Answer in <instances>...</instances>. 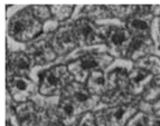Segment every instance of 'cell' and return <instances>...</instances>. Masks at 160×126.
<instances>
[{
    "label": "cell",
    "instance_id": "obj_23",
    "mask_svg": "<svg viewBox=\"0 0 160 126\" xmlns=\"http://www.w3.org/2000/svg\"><path fill=\"white\" fill-rule=\"evenodd\" d=\"M46 117V123L44 119V125L42 126H71L59 116L57 110H49Z\"/></svg>",
    "mask_w": 160,
    "mask_h": 126
},
{
    "label": "cell",
    "instance_id": "obj_11",
    "mask_svg": "<svg viewBox=\"0 0 160 126\" xmlns=\"http://www.w3.org/2000/svg\"><path fill=\"white\" fill-rule=\"evenodd\" d=\"M17 126H42L43 119L34 103L25 102L17 105L15 108Z\"/></svg>",
    "mask_w": 160,
    "mask_h": 126
},
{
    "label": "cell",
    "instance_id": "obj_18",
    "mask_svg": "<svg viewBox=\"0 0 160 126\" xmlns=\"http://www.w3.org/2000/svg\"><path fill=\"white\" fill-rule=\"evenodd\" d=\"M109 82V91H126L129 88V75L123 68L113 69L107 75Z\"/></svg>",
    "mask_w": 160,
    "mask_h": 126
},
{
    "label": "cell",
    "instance_id": "obj_26",
    "mask_svg": "<svg viewBox=\"0 0 160 126\" xmlns=\"http://www.w3.org/2000/svg\"><path fill=\"white\" fill-rule=\"evenodd\" d=\"M126 126H148L147 125V116L143 113H137L127 123Z\"/></svg>",
    "mask_w": 160,
    "mask_h": 126
},
{
    "label": "cell",
    "instance_id": "obj_27",
    "mask_svg": "<svg viewBox=\"0 0 160 126\" xmlns=\"http://www.w3.org/2000/svg\"><path fill=\"white\" fill-rule=\"evenodd\" d=\"M147 125L148 126H160V113L150 115L147 117Z\"/></svg>",
    "mask_w": 160,
    "mask_h": 126
},
{
    "label": "cell",
    "instance_id": "obj_10",
    "mask_svg": "<svg viewBox=\"0 0 160 126\" xmlns=\"http://www.w3.org/2000/svg\"><path fill=\"white\" fill-rule=\"evenodd\" d=\"M26 54L32 63L36 65H44L53 62L56 58V51L54 50L48 40H38L27 46Z\"/></svg>",
    "mask_w": 160,
    "mask_h": 126
},
{
    "label": "cell",
    "instance_id": "obj_22",
    "mask_svg": "<svg viewBox=\"0 0 160 126\" xmlns=\"http://www.w3.org/2000/svg\"><path fill=\"white\" fill-rule=\"evenodd\" d=\"M32 15L39 20V21H46L52 18V11L49 6H42V5H35L30 7Z\"/></svg>",
    "mask_w": 160,
    "mask_h": 126
},
{
    "label": "cell",
    "instance_id": "obj_9",
    "mask_svg": "<svg viewBox=\"0 0 160 126\" xmlns=\"http://www.w3.org/2000/svg\"><path fill=\"white\" fill-rule=\"evenodd\" d=\"M137 113V107L133 105H117L104 112V123L108 126H126Z\"/></svg>",
    "mask_w": 160,
    "mask_h": 126
},
{
    "label": "cell",
    "instance_id": "obj_16",
    "mask_svg": "<svg viewBox=\"0 0 160 126\" xmlns=\"http://www.w3.org/2000/svg\"><path fill=\"white\" fill-rule=\"evenodd\" d=\"M150 20L149 15H132L127 20V29L132 36H143L149 37L150 35Z\"/></svg>",
    "mask_w": 160,
    "mask_h": 126
},
{
    "label": "cell",
    "instance_id": "obj_3",
    "mask_svg": "<svg viewBox=\"0 0 160 126\" xmlns=\"http://www.w3.org/2000/svg\"><path fill=\"white\" fill-rule=\"evenodd\" d=\"M112 57L103 54H86L72 62L67 66L73 78L78 83H86L88 76L96 70H101L109 63Z\"/></svg>",
    "mask_w": 160,
    "mask_h": 126
},
{
    "label": "cell",
    "instance_id": "obj_12",
    "mask_svg": "<svg viewBox=\"0 0 160 126\" xmlns=\"http://www.w3.org/2000/svg\"><path fill=\"white\" fill-rule=\"evenodd\" d=\"M32 60L26 53H11L7 57V74L12 76H25L29 72Z\"/></svg>",
    "mask_w": 160,
    "mask_h": 126
},
{
    "label": "cell",
    "instance_id": "obj_6",
    "mask_svg": "<svg viewBox=\"0 0 160 126\" xmlns=\"http://www.w3.org/2000/svg\"><path fill=\"white\" fill-rule=\"evenodd\" d=\"M9 96L17 103H25L36 91V85L26 76H12L7 81Z\"/></svg>",
    "mask_w": 160,
    "mask_h": 126
},
{
    "label": "cell",
    "instance_id": "obj_24",
    "mask_svg": "<svg viewBox=\"0 0 160 126\" xmlns=\"http://www.w3.org/2000/svg\"><path fill=\"white\" fill-rule=\"evenodd\" d=\"M108 9H110V12H112L119 18L124 17H131L133 15L134 9H137V6H107Z\"/></svg>",
    "mask_w": 160,
    "mask_h": 126
},
{
    "label": "cell",
    "instance_id": "obj_28",
    "mask_svg": "<svg viewBox=\"0 0 160 126\" xmlns=\"http://www.w3.org/2000/svg\"><path fill=\"white\" fill-rule=\"evenodd\" d=\"M153 28L156 31V40H157L158 46H160V16L156 18L155 22H153Z\"/></svg>",
    "mask_w": 160,
    "mask_h": 126
},
{
    "label": "cell",
    "instance_id": "obj_13",
    "mask_svg": "<svg viewBox=\"0 0 160 126\" xmlns=\"http://www.w3.org/2000/svg\"><path fill=\"white\" fill-rule=\"evenodd\" d=\"M152 47V40L150 37H143V36H132L128 48H127L126 55L130 59L133 60H140L143 57L148 56V53Z\"/></svg>",
    "mask_w": 160,
    "mask_h": 126
},
{
    "label": "cell",
    "instance_id": "obj_4",
    "mask_svg": "<svg viewBox=\"0 0 160 126\" xmlns=\"http://www.w3.org/2000/svg\"><path fill=\"white\" fill-rule=\"evenodd\" d=\"M73 28L78 45L82 47L92 46L94 44L103 43L107 40L108 27H98L91 19H78Z\"/></svg>",
    "mask_w": 160,
    "mask_h": 126
},
{
    "label": "cell",
    "instance_id": "obj_20",
    "mask_svg": "<svg viewBox=\"0 0 160 126\" xmlns=\"http://www.w3.org/2000/svg\"><path fill=\"white\" fill-rule=\"evenodd\" d=\"M52 11V16L56 20H66L71 17L73 12L74 6H66V5H53L49 6Z\"/></svg>",
    "mask_w": 160,
    "mask_h": 126
},
{
    "label": "cell",
    "instance_id": "obj_30",
    "mask_svg": "<svg viewBox=\"0 0 160 126\" xmlns=\"http://www.w3.org/2000/svg\"><path fill=\"white\" fill-rule=\"evenodd\" d=\"M7 126H12V125H7Z\"/></svg>",
    "mask_w": 160,
    "mask_h": 126
},
{
    "label": "cell",
    "instance_id": "obj_8",
    "mask_svg": "<svg viewBox=\"0 0 160 126\" xmlns=\"http://www.w3.org/2000/svg\"><path fill=\"white\" fill-rule=\"evenodd\" d=\"M132 35L127 28L122 27H108V35L105 43L109 46V49L112 54L126 55L127 48L130 43Z\"/></svg>",
    "mask_w": 160,
    "mask_h": 126
},
{
    "label": "cell",
    "instance_id": "obj_17",
    "mask_svg": "<svg viewBox=\"0 0 160 126\" xmlns=\"http://www.w3.org/2000/svg\"><path fill=\"white\" fill-rule=\"evenodd\" d=\"M57 112H58L59 116L69 125L74 123L76 121L78 116L82 113L80 110V108L78 107V105L67 96H64L59 100Z\"/></svg>",
    "mask_w": 160,
    "mask_h": 126
},
{
    "label": "cell",
    "instance_id": "obj_7",
    "mask_svg": "<svg viewBox=\"0 0 160 126\" xmlns=\"http://www.w3.org/2000/svg\"><path fill=\"white\" fill-rule=\"evenodd\" d=\"M65 96L69 97L75 104L78 105L81 112H86V110H91L95 104V97L92 95L86 86H84L82 83L74 81L69 83L68 86L65 88Z\"/></svg>",
    "mask_w": 160,
    "mask_h": 126
},
{
    "label": "cell",
    "instance_id": "obj_14",
    "mask_svg": "<svg viewBox=\"0 0 160 126\" xmlns=\"http://www.w3.org/2000/svg\"><path fill=\"white\" fill-rule=\"evenodd\" d=\"M152 82V74L142 68H136L129 74V91L132 94L143 91Z\"/></svg>",
    "mask_w": 160,
    "mask_h": 126
},
{
    "label": "cell",
    "instance_id": "obj_21",
    "mask_svg": "<svg viewBox=\"0 0 160 126\" xmlns=\"http://www.w3.org/2000/svg\"><path fill=\"white\" fill-rule=\"evenodd\" d=\"M107 6H86L84 8V12L88 14L86 18H98V19H103L109 15Z\"/></svg>",
    "mask_w": 160,
    "mask_h": 126
},
{
    "label": "cell",
    "instance_id": "obj_29",
    "mask_svg": "<svg viewBox=\"0 0 160 126\" xmlns=\"http://www.w3.org/2000/svg\"><path fill=\"white\" fill-rule=\"evenodd\" d=\"M152 106L156 108V110H160V94L157 96V98L152 102Z\"/></svg>",
    "mask_w": 160,
    "mask_h": 126
},
{
    "label": "cell",
    "instance_id": "obj_15",
    "mask_svg": "<svg viewBox=\"0 0 160 126\" xmlns=\"http://www.w3.org/2000/svg\"><path fill=\"white\" fill-rule=\"evenodd\" d=\"M86 88L94 96H104L110 89L107 75H104L102 70L92 72L86 81Z\"/></svg>",
    "mask_w": 160,
    "mask_h": 126
},
{
    "label": "cell",
    "instance_id": "obj_19",
    "mask_svg": "<svg viewBox=\"0 0 160 126\" xmlns=\"http://www.w3.org/2000/svg\"><path fill=\"white\" fill-rule=\"evenodd\" d=\"M139 68L147 70V72H151L152 75L156 74H160V58L153 55H148V56L143 57L140 60H138Z\"/></svg>",
    "mask_w": 160,
    "mask_h": 126
},
{
    "label": "cell",
    "instance_id": "obj_2",
    "mask_svg": "<svg viewBox=\"0 0 160 126\" xmlns=\"http://www.w3.org/2000/svg\"><path fill=\"white\" fill-rule=\"evenodd\" d=\"M73 76L67 66L58 65L45 70L39 75L38 91L44 96H55L65 91L69 83H72Z\"/></svg>",
    "mask_w": 160,
    "mask_h": 126
},
{
    "label": "cell",
    "instance_id": "obj_1",
    "mask_svg": "<svg viewBox=\"0 0 160 126\" xmlns=\"http://www.w3.org/2000/svg\"><path fill=\"white\" fill-rule=\"evenodd\" d=\"M42 31H43V24L32 15L30 7L17 12L9 20V36L20 43L32 40Z\"/></svg>",
    "mask_w": 160,
    "mask_h": 126
},
{
    "label": "cell",
    "instance_id": "obj_5",
    "mask_svg": "<svg viewBox=\"0 0 160 126\" xmlns=\"http://www.w3.org/2000/svg\"><path fill=\"white\" fill-rule=\"evenodd\" d=\"M49 43L58 55H65L78 45L73 26H62L52 34Z\"/></svg>",
    "mask_w": 160,
    "mask_h": 126
},
{
    "label": "cell",
    "instance_id": "obj_25",
    "mask_svg": "<svg viewBox=\"0 0 160 126\" xmlns=\"http://www.w3.org/2000/svg\"><path fill=\"white\" fill-rule=\"evenodd\" d=\"M78 126H100L93 113L86 112L82 115Z\"/></svg>",
    "mask_w": 160,
    "mask_h": 126
}]
</instances>
